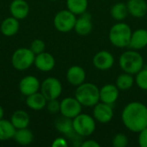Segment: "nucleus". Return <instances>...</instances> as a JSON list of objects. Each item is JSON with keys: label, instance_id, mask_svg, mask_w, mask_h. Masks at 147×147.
<instances>
[{"label": "nucleus", "instance_id": "nucleus-16", "mask_svg": "<svg viewBox=\"0 0 147 147\" xmlns=\"http://www.w3.org/2000/svg\"><path fill=\"white\" fill-rule=\"evenodd\" d=\"M9 11L13 17L22 20L28 16L29 6L25 0H13L9 5Z\"/></svg>", "mask_w": 147, "mask_h": 147}, {"label": "nucleus", "instance_id": "nucleus-11", "mask_svg": "<svg viewBox=\"0 0 147 147\" xmlns=\"http://www.w3.org/2000/svg\"><path fill=\"white\" fill-rule=\"evenodd\" d=\"M93 65L94 66L101 71L109 70L115 63L114 56L109 51L102 50L96 53L93 58Z\"/></svg>", "mask_w": 147, "mask_h": 147}, {"label": "nucleus", "instance_id": "nucleus-22", "mask_svg": "<svg viewBox=\"0 0 147 147\" xmlns=\"http://www.w3.org/2000/svg\"><path fill=\"white\" fill-rule=\"evenodd\" d=\"M47 100L42 93H34L28 96L26 100L27 106L33 110H41L47 106Z\"/></svg>", "mask_w": 147, "mask_h": 147}, {"label": "nucleus", "instance_id": "nucleus-5", "mask_svg": "<svg viewBox=\"0 0 147 147\" xmlns=\"http://www.w3.org/2000/svg\"><path fill=\"white\" fill-rule=\"evenodd\" d=\"M72 124L75 133L78 136H90L96 130V121L93 117L86 114H79L72 119Z\"/></svg>", "mask_w": 147, "mask_h": 147}, {"label": "nucleus", "instance_id": "nucleus-14", "mask_svg": "<svg viewBox=\"0 0 147 147\" xmlns=\"http://www.w3.org/2000/svg\"><path fill=\"white\" fill-rule=\"evenodd\" d=\"M76 20L74 29L77 34L80 35H87L92 30V19L91 15L84 12Z\"/></svg>", "mask_w": 147, "mask_h": 147}, {"label": "nucleus", "instance_id": "nucleus-19", "mask_svg": "<svg viewBox=\"0 0 147 147\" xmlns=\"http://www.w3.org/2000/svg\"><path fill=\"white\" fill-rule=\"evenodd\" d=\"M130 15L136 18H141L147 13V3L145 0H128L127 3Z\"/></svg>", "mask_w": 147, "mask_h": 147}, {"label": "nucleus", "instance_id": "nucleus-13", "mask_svg": "<svg viewBox=\"0 0 147 147\" xmlns=\"http://www.w3.org/2000/svg\"><path fill=\"white\" fill-rule=\"evenodd\" d=\"M119 97V89L116 85L108 84L100 89V101L113 105Z\"/></svg>", "mask_w": 147, "mask_h": 147}, {"label": "nucleus", "instance_id": "nucleus-15", "mask_svg": "<svg viewBox=\"0 0 147 147\" xmlns=\"http://www.w3.org/2000/svg\"><path fill=\"white\" fill-rule=\"evenodd\" d=\"M34 65L36 68L41 71H49L53 69L55 59L51 53L43 52L37 54L34 59Z\"/></svg>", "mask_w": 147, "mask_h": 147}, {"label": "nucleus", "instance_id": "nucleus-34", "mask_svg": "<svg viewBox=\"0 0 147 147\" xmlns=\"http://www.w3.org/2000/svg\"><path fill=\"white\" fill-rule=\"evenodd\" d=\"M52 146L53 147H67L68 144L66 142V140L63 138H57L53 143L52 144Z\"/></svg>", "mask_w": 147, "mask_h": 147}, {"label": "nucleus", "instance_id": "nucleus-9", "mask_svg": "<svg viewBox=\"0 0 147 147\" xmlns=\"http://www.w3.org/2000/svg\"><path fill=\"white\" fill-rule=\"evenodd\" d=\"M82 112V104L76 97H66L60 102V113L63 116L73 119Z\"/></svg>", "mask_w": 147, "mask_h": 147}, {"label": "nucleus", "instance_id": "nucleus-2", "mask_svg": "<svg viewBox=\"0 0 147 147\" xmlns=\"http://www.w3.org/2000/svg\"><path fill=\"white\" fill-rule=\"evenodd\" d=\"M75 97L82 106L94 107L100 101V90L94 84L83 83L78 86Z\"/></svg>", "mask_w": 147, "mask_h": 147}, {"label": "nucleus", "instance_id": "nucleus-32", "mask_svg": "<svg viewBox=\"0 0 147 147\" xmlns=\"http://www.w3.org/2000/svg\"><path fill=\"white\" fill-rule=\"evenodd\" d=\"M47 109L50 114H57L58 112H60V102L57 99L49 100L47 102Z\"/></svg>", "mask_w": 147, "mask_h": 147}, {"label": "nucleus", "instance_id": "nucleus-30", "mask_svg": "<svg viewBox=\"0 0 147 147\" xmlns=\"http://www.w3.org/2000/svg\"><path fill=\"white\" fill-rule=\"evenodd\" d=\"M45 48H46L45 42L41 40H39V39L33 40L31 45H30V50L36 55L43 53L45 51Z\"/></svg>", "mask_w": 147, "mask_h": 147}, {"label": "nucleus", "instance_id": "nucleus-7", "mask_svg": "<svg viewBox=\"0 0 147 147\" xmlns=\"http://www.w3.org/2000/svg\"><path fill=\"white\" fill-rule=\"evenodd\" d=\"M76 15L69 9L59 11L54 16L53 23L56 29L61 33H68L72 30L76 23Z\"/></svg>", "mask_w": 147, "mask_h": 147}, {"label": "nucleus", "instance_id": "nucleus-4", "mask_svg": "<svg viewBox=\"0 0 147 147\" xmlns=\"http://www.w3.org/2000/svg\"><path fill=\"white\" fill-rule=\"evenodd\" d=\"M119 64L122 71L134 75L144 67V59L137 51H127L121 55Z\"/></svg>", "mask_w": 147, "mask_h": 147}, {"label": "nucleus", "instance_id": "nucleus-35", "mask_svg": "<svg viewBox=\"0 0 147 147\" xmlns=\"http://www.w3.org/2000/svg\"><path fill=\"white\" fill-rule=\"evenodd\" d=\"M82 147H100V144L98 142H96V140H86L84 142H83L81 144Z\"/></svg>", "mask_w": 147, "mask_h": 147}, {"label": "nucleus", "instance_id": "nucleus-10", "mask_svg": "<svg viewBox=\"0 0 147 147\" xmlns=\"http://www.w3.org/2000/svg\"><path fill=\"white\" fill-rule=\"evenodd\" d=\"M93 116L96 121L100 123H109L114 117V111L112 105L105 102H98L94 106Z\"/></svg>", "mask_w": 147, "mask_h": 147}, {"label": "nucleus", "instance_id": "nucleus-36", "mask_svg": "<svg viewBox=\"0 0 147 147\" xmlns=\"http://www.w3.org/2000/svg\"><path fill=\"white\" fill-rule=\"evenodd\" d=\"M3 108L0 106V120L3 119Z\"/></svg>", "mask_w": 147, "mask_h": 147}, {"label": "nucleus", "instance_id": "nucleus-12", "mask_svg": "<svg viewBox=\"0 0 147 147\" xmlns=\"http://www.w3.org/2000/svg\"><path fill=\"white\" fill-rule=\"evenodd\" d=\"M40 88L39 80L34 76L24 77L19 84V90L21 93L26 96H28L34 93L38 92Z\"/></svg>", "mask_w": 147, "mask_h": 147}, {"label": "nucleus", "instance_id": "nucleus-24", "mask_svg": "<svg viewBox=\"0 0 147 147\" xmlns=\"http://www.w3.org/2000/svg\"><path fill=\"white\" fill-rule=\"evenodd\" d=\"M16 127L13 126L11 121L6 120H0V140L4 141L14 138L16 134Z\"/></svg>", "mask_w": 147, "mask_h": 147}, {"label": "nucleus", "instance_id": "nucleus-33", "mask_svg": "<svg viewBox=\"0 0 147 147\" xmlns=\"http://www.w3.org/2000/svg\"><path fill=\"white\" fill-rule=\"evenodd\" d=\"M139 144L141 147H147V127L139 133Z\"/></svg>", "mask_w": 147, "mask_h": 147}, {"label": "nucleus", "instance_id": "nucleus-27", "mask_svg": "<svg viewBox=\"0 0 147 147\" xmlns=\"http://www.w3.org/2000/svg\"><path fill=\"white\" fill-rule=\"evenodd\" d=\"M67 9L75 15H81L86 12L88 0H66Z\"/></svg>", "mask_w": 147, "mask_h": 147}, {"label": "nucleus", "instance_id": "nucleus-26", "mask_svg": "<svg viewBox=\"0 0 147 147\" xmlns=\"http://www.w3.org/2000/svg\"><path fill=\"white\" fill-rule=\"evenodd\" d=\"M129 14L127 6L124 3H117L110 9V15L112 18L116 21H122L127 18V15Z\"/></svg>", "mask_w": 147, "mask_h": 147}, {"label": "nucleus", "instance_id": "nucleus-8", "mask_svg": "<svg viewBox=\"0 0 147 147\" xmlns=\"http://www.w3.org/2000/svg\"><path fill=\"white\" fill-rule=\"evenodd\" d=\"M40 90L47 101L57 99L61 95L62 85L59 79L50 77L42 82Z\"/></svg>", "mask_w": 147, "mask_h": 147}, {"label": "nucleus", "instance_id": "nucleus-3", "mask_svg": "<svg viewBox=\"0 0 147 147\" xmlns=\"http://www.w3.org/2000/svg\"><path fill=\"white\" fill-rule=\"evenodd\" d=\"M131 28L124 22H119L112 26L109 30V38L112 45L116 47L124 48L129 46L131 36Z\"/></svg>", "mask_w": 147, "mask_h": 147}, {"label": "nucleus", "instance_id": "nucleus-25", "mask_svg": "<svg viewBox=\"0 0 147 147\" xmlns=\"http://www.w3.org/2000/svg\"><path fill=\"white\" fill-rule=\"evenodd\" d=\"M14 139L16 143L22 146H28L31 144L34 140V135L32 132L26 128H21L16 131V134L14 135Z\"/></svg>", "mask_w": 147, "mask_h": 147}, {"label": "nucleus", "instance_id": "nucleus-37", "mask_svg": "<svg viewBox=\"0 0 147 147\" xmlns=\"http://www.w3.org/2000/svg\"><path fill=\"white\" fill-rule=\"evenodd\" d=\"M52 1H56V0H52Z\"/></svg>", "mask_w": 147, "mask_h": 147}, {"label": "nucleus", "instance_id": "nucleus-31", "mask_svg": "<svg viewBox=\"0 0 147 147\" xmlns=\"http://www.w3.org/2000/svg\"><path fill=\"white\" fill-rule=\"evenodd\" d=\"M112 145L115 147H125L128 145V138L123 134H117L113 140Z\"/></svg>", "mask_w": 147, "mask_h": 147}, {"label": "nucleus", "instance_id": "nucleus-23", "mask_svg": "<svg viewBox=\"0 0 147 147\" xmlns=\"http://www.w3.org/2000/svg\"><path fill=\"white\" fill-rule=\"evenodd\" d=\"M10 121L16 129L26 128L29 125V115L24 110H17L11 115Z\"/></svg>", "mask_w": 147, "mask_h": 147}, {"label": "nucleus", "instance_id": "nucleus-20", "mask_svg": "<svg viewBox=\"0 0 147 147\" xmlns=\"http://www.w3.org/2000/svg\"><path fill=\"white\" fill-rule=\"evenodd\" d=\"M20 28L18 19L11 16L4 19L1 23V32L5 36H13L15 35Z\"/></svg>", "mask_w": 147, "mask_h": 147}, {"label": "nucleus", "instance_id": "nucleus-29", "mask_svg": "<svg viewBox=\"0 0 147 147\" xmlns=\"http://www.w3.org/2000/svg\"><path fill=\"white\" fill-rule=\"evenodd\" d=\"M135 82L138 87L143 90H147V68H142L135 78Z\"/></svg>", "mask_w": 147, "mask_h": 147}, {"label": "nucleus", "instance_id": "nucleus-17", "mask_svg": "<svg viewBox=\"0 0 147 147\" xmlns=\"http://www.w3.org/2000/svg\"><path fill=\"white\" fill-rule=\"evenodd\" d=\"M86 78V73L84 68L78 65L71 66L66 72L67 81L74 86H78L84 83Z\"/></svg>", "mask_w": 147, "mask_h": 147}, {"label": "nucleus", "instance_id": "nucleus-6", "mask_svg": "<svg viewBox=\"0 0 147 147\" xmlns=\"http://www.w3.org/2000/svg\"><path fill=\"white\" fill-rule=\"evenodd\" d=\"M35 54L29 49L22 47L16 50L11 58V63L15 69L24 71L34 63Z\"/></svg>", "mask_w": 147, "mask_h": 147}, {"label": "nucleus", "instance_id": "nucleus-28", "mask_svg": "<svg viewBox=\"0 0 147 147\" xmlns=\"http://www.w3.org/2000/svg\"><path fill=\"white\" fill-rule=\"evenodd\" d=\"M134 83V78L133 75L125 72L118 76L115 85L121 90H127L133 87Z\"/></svg>", "mask_w": 147, "mask_h": 147}, {"label": "nucleus", "instance_id": "nucleus-21", "mask_svg": "<svg viewBox=\"0 0 147 147\" xmlns=\"http://www.w3.org/2000/svg\"><path fill=\"white\" fill-rule=\"evenodd\" d=\"M55 127L59 132H60L69 137L73 136L76 134L74 131V128H73L72 119L63 116V115H62V117H59L56 120Z\"/></svg>", "mask_w": 147, "mask_h": 147}, {"label": "nucleus", "instance_id": "nucleus-1", "mask_svg": "<svg viewBox=\"0 0 147 147\" xmlns=\"http://www.w3.org/2000/svg\"><path fill=\"white\" fill-rule=\"evenodd\" d=\"M121 120L128 130L140 133L147 127V107L140 102L128 103L122 111Z\"/></svg>", "mask_w": 147, "mask_h": 147}, {"label": "nucleus", "instance_id": "nucleus-18", "mask_svg": "<svg viewBox=\"0 0 147 147\" xmlns=\"http://www.w3.org/2000/svg\"><path fill=\"white\" fill-rule=\"evenodd\" d=\"M147 46V30L145 28L136 29L132 33L129 47L134 50L143 49Z\"/></svg>", "mask_w": 147, "mask_h": 147}]
</instances>
